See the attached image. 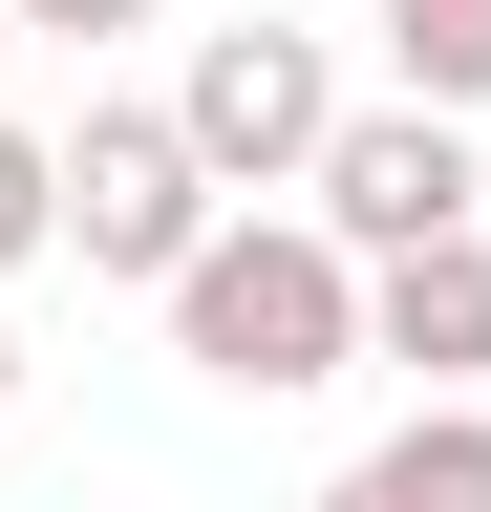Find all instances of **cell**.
I'll use <instances>...</instances> for the list:
<instances>
[{
    "mask_svg": "<svg viewBox=\"0 0 491 512\" xmlns=\"http://www.w3.org/2000/svg\"><path fill=\"white\" fill-rule=\"evenodd\" d=\"M321 512H491V406H406Z\"/></svg>",
    "mask_w": 491,
    "mask_h": 512,
    "instance_id": "obj_6",
    "label": "cell"
},
{
    "mask_svg": "<svg viewBox=\"0 0 491 512\" xmlns=\"http://www.w3.org/2000/svg\"><path fill=\"white\" fill-rule=\"evenodd\" d=\"M22 256H65V150L0 128V278H22Z\"/></svg>",
    "mask_w": 491,
    "mask_h": 512,
    "instance_id": "obj_8",
    "label": "cell"
},
{
    "mask_svg": "<svg viewBox=\"0 0 491 512\" xmlns=\"http://www.w3.org/2000/svg\"><path fill=\"white\" fill-rule=\"evenodd\" d=\"M171 150L214 171V214L235 192H299L342 150V64H321V22H214L193 64H171Z\"/></svg>",
    "mask_w": 491,
    "mask_h": 512,
    "instance_id": "obj_2",
    "label": "cell"
},
{
    "mask_svg": "<svg viewBox=\"0 0 491 512\" xmlns=\"http://www.w3.org/2000/svg\"><path fill=\"white\" fill-rule=\"evenodd\" d=\"M385 64H406L427 128H470L491 107V0H385Z\"/></svg>",
    "mask_w": 491,
    "mask_h": 512,
    "instance_id": "obj_7",
    "label": "cell"
},
{
    "mask_svg": "<svg viewBox=\"0 0 491 512\" xmlns=\"http://www.w3.org/2000/svg\"><path fill=\"white\" fill-rule=\"evenodd\" d=\"M65 256L86 278H150V299L214 256V171L171 150V107H86L65 128Z\"/></svg>",
    "mask_w": 491,
    "mask_h": 512,
    "instance_id": "obj_3",
    "label": "cell"
},
{
    "mask_svg": "<svg viewBox=\"0 0 491 512\" xmlns=\"http://www.w3.org/2000/svg\"><path fill=\"white\" fill-rule=\"evenodd\" d=\"M299 192H321V256H342V278H385V256L470 235V128H427V107H342V150L299 171Z\"/></svg>",
    "mask_w": 491,
    "mask_h": 512,
    "instance_id": "obj_4",
    "label": "cell"
},
{
    "mask_svg": "<svg viewBox=\"0 0 491 512\" xmlns=\"http://www.w3.org/2000/svg\"><path fill=\"white\" fill-rule=\"evenodd\" d=\"M171 363L235 384V406L342 384V363H363V278L321 256V214H214V256L171 278Z\"/></svg>",
    "mask_w": 491,
    "mask_h": 512,
    "instance_id": "obj_1",
    "label": "cell"
},
{
    "mask_svg": "<svg viewBox=\"0 0 491 512\" xmlns=\"http://www.w3.org/2000/svg\"><path fill=\"white\" fill-rule=\"evenodd\" d=\"M363 363H406L427 406H470V363H491V235H427L363 278Z\"/></svg>",
    "mask_w": 491,
    "mask_h": 512,
    "instance_id": "obj_5",
    "label": "cell"
},
{
    "mask_svg": "<svg viewBox=\"0 0 491 512\" xmlns=\"http://www.w3.org/2000/svg\"><path fill=\"white\" fill-rule=\"evenodd\" d=\"M0 22H43V43H129V22H171V0H0Z\"/></svg>",
    "mask_w": 491,
    "mask_h": 512,
    "instance_id": "obj_9",
    "label": "cell"
},
{
    "mask_svg": "<svg viewBox=\"0 0 491 512\" xmlns=\"http://www.w3.org/2000/svg\"><path fill=\"white\" fill-rule=\"evenodd\" d=\"M0 406H22V342H0Z\"/></svg>",
    "mask_w": 491,
    "mask_h": 512,
    "instance_id": "obj_10",
    "label": "cell"
}]
</instances>
